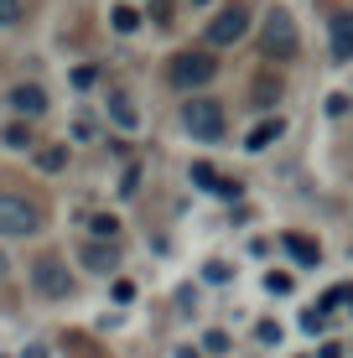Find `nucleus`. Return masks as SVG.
<instances>
[{
  "label": "nucleus",
  "mask_w": 353,
  "mask_h": 358,
  "mask_svg": "<svg viewBox=\"0 0 353 358\" xmlns=\"http://www.w3.org/2000/svg\"><path fill=\"white\" fill-rule=\"evenodd\" d=\"M260 52L271 57V63H286V57H296L301 52V36H296V21H291V10L281 6H271L265 10V21H260Z\"/></svg>",
  "instance_id": "nucleus-1"
},
{
  "label": "nucleus",
  "mask_w": 353,
  "mask_h": 358,
  "mask_svg": "<svg viewBox=\"0 0 353 358\" xmlns=\"http://www.w3.org/2000/svg\"><path fill=\"white\" fill-rule=\"evenodd\" d=\"M182 125L198 135V141L218 145V141H224V130H229V115H224L218 99H187V104H182Z\"/></svg>",
  "instance_id": "nucleus-2"
},
{
  "label": "nucleus",
  "mask_w": 353,
  "mask_h": 358,
  "mask_svg": "<svg viewBox=\"0 0 353 358\" xmlns=\"http://www.w3.org/2000/svg\"><path fill=\"white\" fill-rule=\"evenodd\" d=\"M36 229H42V208H36L31 197H21V192H0V234L31 239Z\"/></svg>",
  "instance_id": "nucleus-3"
},
{
  "label": "nucleus",
  "mask_w": 353,
  "mask_h": 358,
  "mask_svg": "<svg viewBox=\"0 0 353 358\" xmlns=\"http://www.w3.org/2000/svg\"><path fill=\"white\" fill-rule=\"evenodd\" d=\"M218 73V57L213 52H177L172 63H166V78H172V89H203V83H213Z\"/></svg>",
  "instance_id": "nucleus-4"
},
{
  "label": "nucleus",
  "mask_w": 353,
  "mask_h": 358,
  "mask_svg": "<svg viewBox=\"0 0 353 358\" xmlns=\"http://www.w3.org/2000/svg\"><path fill=\"white\" fill-rule=\"evenodd\" d=\"M245 31H250V6H224L218 16L208 21V52L213 47H234V42H245Z\"/></svg>",
  "instance_id": "nucleus-5"
},
{
  "label": "nucleus",
  "mask_w": 353,
  "mask_h": 358,
  "mask_svg": "<svg viewBox=\"0 0 353 358\" xmlns=\"http://www.w3.org/2000/svg\"><path fill=\"white\" fill-rule=\"evenodd\" d=\"M31 286H36V296H47V301H68L73 296V275H68V265L63 260H36V270H31Z\"/></svg>",
  "instance_id": "nucleus-6"
},
{
  "label": "nucleus",
  "mask_w": 353,
  "mask_h": 358,
  "mask_svg": "<svg viewBox=\"0 0 353 358\" xmlns=\"http://www.w3.org/2000/svg\"><path fill=\"white\" fill-rule=\"evenodd\" d=\"M6 104H10V115H16V120H36V115H47V89H36V83H16V89L6 94Z\"/></svg>",
  "instance_id": "nucleus-7"
},
{
  "label": "nucleus",
  "mask_w": 353,
  "mask_h": 358,
  "mask_svg": "<svg viewBox=\"0 0 353 358\" xmlns=\"http://www.w3.org/2000/svg\"><path fill=\"white\" fill-rule=\"evenodd\" d=\"M327 52H333V63H353V10L333 16V31H327Z\"/></svg>",
  "instance_id": "nucleus-8"
},
{
  "label": "nucleus",
  "mask_w": 353,
  "mask_h": 358,
  "mask_svg": "<svg viewBox=\"0 0 353 358\" xmlns=\"http://www.w3.org/2000/svg\"><path fill=\"white\" fill-rule=\"evenodd\" d=\"M192 182H198L203 192H218V197H229V203H234V197L245 192V187H239L234 177H218V171H213L208 162H192Z\"/></svg>",
  "instance_id": "nucleus-9"
},
{
  "label": "nucleus",
  "mask_w": 353,
  "mask_h": 358,
  "mask_svg": "<svg viewBox=\"0 0 353 358\" xmlns=\"http://www.w3.org/2000/svg\"><path fill=\"white\" fill-rule=\"evenodd\" d=\"M78 260H83V270H115V244H99V239H83Z\"/></svg>",
  "instance_id": "nucleus-10"
},
{
  "label": "nucleus",
  "mask_w": 353,
  "mask_h": 358,
  "mask_svg": "<svg viewBox=\"0 0 353 358\" xmlns=\"http://www.w3.org/2000/svg\"><path fill=\"white\" fill-rule=\"evenodd\" d=\"M89 239L115 244V239H120V218H115V213H94V218H89Z\"/></svg>",
  "instance_id": "nucleus-11"
},
{
  "label": "nucleus",
  "mask_w": 353,
  "mask_h": 358,
  "mask_svg": "<svg viewBox=\"0 0 353 358\" xmlns=\"http://www.w3.org/2000/svg\"><path fill=\"white\" fill-rule=\"evenodd\" d=\"M281 135H286L281 120H260V125L250 130V151H265V145H271V141H281Z\"/></svg>",
  "instance_id": "nucleus-12"
},
{
  "label": "nucleus",
  "mask_w": 353,
  "mask_h": 358,
  "mask_svg": "<svg viewBox=\"0 0 353 358\" xmlns=\"http://www.w3.org/2000/svg\"><path fill=\"white\" fill-rule=\"evenodd\" d=\"M109 120H115L120 130H136V120H141V115H136V104H130L125 94H115V99H109Z\"/></svg>",
  "instance_id": "nucleus-13"
},
{
  "label": "nucleus",
  "mask_w": 353,
  "mask_h": 358,
  "mask_svg": "<svg viewBox=\"0 0 353 358\" xmlns=\"http://www.w3.org/2000/svg\"><path fill=\"white\" fill-rule=\"evenodd\" d=\"M31 10V0H0V27H21Z\"/></svg>",
  "instance_id": "nucleus-14"
},
{
  "label": "nucleus",
  "mask_w": 353,
  "mask_h": 358,
  "mask_svg": "<svg viewBox=\"0 0 353 358\" xmlns=\"http://www.w3.org/2000/svg\"><path fill=\"white\" fill-rule=\"evenodd\" d=\"M286 250H291V260L317 265V244H312V239H301V234H291V239H286Z\"/></svg>",
  "instance_id": "nucleus-15"
},
{
  "label": "nucleus",
  "mask_w": 353,
  "mask_h": 358,
  "mask_svg": "<svg viewBox=\"0 0 353 358\" xmlns=\"http://www.w3.org/2000/svg\"><path fill=\"white\" fill-rule=\"evenodd\" d=\"M109 27H115V31H136L141 27V10L136 6H115V10H109Z\"/></svg>",
  "instance_id": "nucleus-16"
},
{
  "label": "nucleus",
  "mask_w": 353,
  "mask_h": 358,
  "mask_svg": "<svg viewBox=\"0 0 353 358\" xmlns=\"http://www.w3.org/2000/svg\"><path fill=\"white\" fill-rule=\"evenodd\" d=\"M36 166H42V171H63V166H68V145H52V151H36Z\"/></svg>",
  "instance_id": "nucleus-17"
},
{
  "label": "nucleus",
  "mask_w": 353,
  "mask_h": 358,
  "mask_svg": "<svg viewBox=\"0 0 353 358\" xmlns=\"http://www.w3.org/2000/svg\"><path fill=\"white\" fill-rule=\"evenodd\" d=\"M250 94H254V104L265 109V104H271L275 94H281V83H275V78H254V89H250Z\"/></svg>",
  "instance_id": "nucleus-18"
},
{
  "label": "nucleus",
  "mask_w": 353,
  "mask_h": 358,
  "mask_svg": "<svg viewBox=\"0 0 353 358\" xmlns=\"http://www.w3.org/2000/svg\"><path fill=\"white\" fill-rule=\"evenodd\" d=\"M89 83H99V68H73V89H89Z\"/></svg>",
  "instance_id": "nucleus-19"
},
{
  "label": "nucleus",
  "mask_w": 353,
  "mask_h": 358,
  "mask_svg": "<svg viewBox=\"0 0 353 358\" xmlns=\"http://www.w3.org/2000/svg\"><path fill=\"white\" fill-rule=\"evenodd\" d=\"M27 141H31V135H27L21 120H16V125H6V145H27Z\"/></svg>",
  "instance_id": "nucleus-20"
},
{
  "label": "nucleus",
  "mask_w": 353,
  "mask_h": 358,
  "mask_svg": "<svg viewBox=\"0 0 353 358\" xmlns=\"http://www.w3.org/2000/svg\"><path fill=\"white\" fill-rule=\"evenodd\" d=\"M115 301H120V306L136 301V286H130V280H115Z\"/></svg>",
  "instance_id": "nucleus-21"
},
{
  "label": "nucleus",
  "mask_w": 353,
  "mask_h": 358,
  "mask_svg": "<svg viewBox=\"0 0 353 358\" xmlns=\"http://www.w3.org/2000/svg\"><path fill=\"white\" fill-rule=\"evenodd\" d=\"M327 327V312H307V332H322Z\"/></svg>",
  "instance_id": "nucleus-22"
},
{
  "label": "nucleus",
  "mask_w": 353,
  "mask_h": 358,
  "mask_svg": "<svg viewBox=\"0 0 353 358\" xmlns=\"http://www.w3.org/2000/svg\"><path fill=\"white\" fill-rule=\"evenodd\" d=\"M317 358H343V348H338V343H322V348H317Z\"/></svg>",
  "instance_id": "nucleus-23"
},
{
  "label": "nucleus",
  "mask_w": 353,
  "mask_h": 358,
  "mask_svg": "<svg viewBox=\"0 0 353 358\" xmlns=\"http://www.w3.org/2000/svg\"><path fill=\"white\" fill-rule=\"evenodd\" d=\"M6 270H10V265H6V250H0V280H6Z\"/></svg>",
  "instance_id": "nucleus-24"
}]
</instances>
